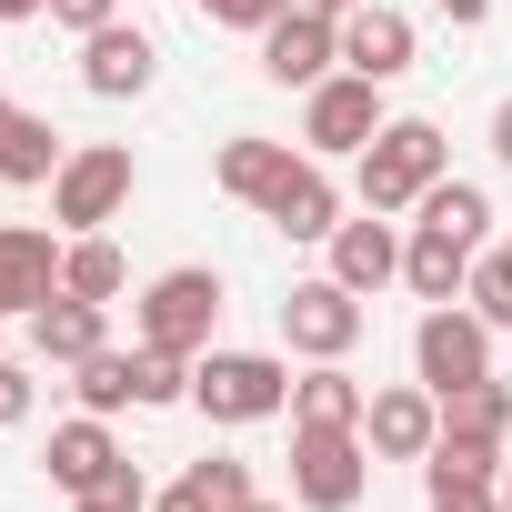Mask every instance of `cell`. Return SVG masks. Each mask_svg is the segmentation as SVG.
Masks as SVG:
<instances>
[{
	"label": "cell",
	"instance_id": "cell-1",
	"mask_svg": "<svg viewBox=\"0 0 512 512\" xmlns=\"http://www.w3.org/2000/svg\"><path fill=\"white\" fill-rule=\"evenodd\" d=\"M442 171H452V141H442V121L402 111V121H382V131H372V151L352 161V191H362V211H412V201H422Z\"/></svg>",
	"mask_w": 512,
	"mask_h": 512
},
{
	"label": "cell",
	"instance_id": "cell-2",
	"mask_svg": "<svg viewBox=\"0 0 512 512\" xmlns=\"http://www.w3.org/2000/svg\"><path fill=\"white\" fill-rule=\"evenodd\" d=\"M191 412L201 422H231V432L241 422H272V412H292V362L282 352H221L211 342L191 362Z\"/></svg>",
	"mask_w": 512,
	"mask_h": 512
},
{
	"label": "cell",
	"instance_id": "cell-3",
	"mask_svg": "<svg viewBox=\"0 0 512 512\" xmlns=\"http://www.w3.org/2000/svg\"><path fill=\"white\" fill-rule=\"evenodd\" d=\"M131 191H141L131 141H71V161H61V181H51V221H61V241H71V231L121 221V211H131Z\"/></svg>",
	"mask_w": 512,
	"mask_h": 512
},
{
	"label": "cell",
	"instance_id": "cell-4",
	"mask_svg": "<svg viewBox=\"0 0 512 512\" xmlns=\"http://www.w3.org/2000/svg\"><path fill=\"white\" fill-rule=\"evenodd\" d=\"M131 322H141V342H151V352H181V362H201V352H211V332H221V272L181 262V272L141 282Z\"/></svg>",
	"mask_w": 512,
	"mask_h": 512
},
{
	"label": "cell",
	"instance_id": "cell-5",
	"mask_svg": "<svg viewBox=\"0 0 512 512\" xmlns=\"http://www.w3.org/2000/svg\"><path fill=\"white\" fill-rule=\"evenodd\" d=\"M372 492V442L342 422H292V502L302 512H352Z\"/></svg>",
	"mask_w": 512,
	"mask_h": 512
},
{
	"label": "cell",
	"instance_id": "cell-6",
	"mask_svg": "<svg viewBox=\"0 0 512 512\" xmlns=\"http://www.w3.org/2000/svg\"><path fill=\"white\" fill-rule=\"evenodd\" d=\"M412 382L442 402V392H462V382H492V322L472 312V302H432L422 322H412Z\"/></svg>",
	"mask_w": 512,
	"mask_h": 512
},
{
	"label": "cell",
	"instance_id": "cell-7",
	"mask_svg": "<svg viewBox=\"0 0 512 512\" xmlns=\"http://www.w3.org/2000/svg\"><path fill=\"white\" fill-rule=\"evenodd\" d=\"M382 121H392L382 111V81H362V71H332V81L302 91V151L312 161H362Z\"/></svg>",
	"mask_w": 512,
	"mask_h": 512
},
{
	"label": "cell",
	"instance_id": "cell-8",
	"mask_svg": "<svg viewBox=\"0 0 512 512\" xmlns=\"http://www.w3.org/2000/svg\"><path fill=\"white\" fill-rule=\"evenodd\" d=\"M362 322H372V312H362V292H342L332 272H322V282H292V292H282V342H292L302 362H352Z\"/></svg>",
	"mask_w": 512,
	"mask_h": 512
},
{
	"label": "cell",
	"instance_id": "cell-9",
	"mask_svg": "<svg viewBox=\"0 0 512 512\" xmlns=\"http://www.w3.org/2000/svg\"><path fill=\"white\" fill-rule=\"evenodd\" d=\"M332 71H342V21L292 0V11L262 31V81H272V91H312V81H332Z\"/></svg>",
	"mask_w": 512,
	"mask_h": 512
},
{
	"label": "cell",
	"instance_id": "cell-10",
	"mask_svg": "<svg viewBox=\"0 0 512 512\" xmlns=\"http://www.w3.org/2000/svg\"><path fill=\"white\" fill-rule=\"evenodd\" d=\"M41 472H51L61 492H111V482L131 472V452L111 442V412H71V422H51V452H41Z\"/></svg>",
	"mask_w": 512,
	"mask_h": 512
},
{
	"label": "cell",
	"instance_id": "cell-11",
	"mask_svg": "<svg viewBox=\"0 0 512 512\" xmlns=\"http://www.w3.org/2000/svg\"><path fill=\"white\" fill-rule=\"evenodd\" d=\"M151 81H161V51H151L141 21H111V31L81 41V91H91V101H141Z\"/></svg>",
	"mask_w": 512,
	"mask_h": 512
},
{
	"label": "cell",
	"instance_id": "cell-12",
	"mask_svg": "<svg viewBox=\"0 0 512 512\" xmlns=\"http://www.w3.org/2000/svg\"><path fill=\"white\" fill-rule=\"evenodd\" d=\"M362 442H372V462H432V442H442V402H432L422 382H392V392H372Z\"/></svg>",
	"mask_w": 512,
	"mask_h": 512
},
{
	"label": "cell",
	"instance_id": "cell-13",
	"mask_svg": "<svg viewBox=\"0 0 512 512\" xmlns=\"http://www.w3.org/2000/svg\"><path fill=\"white\" fill-rule=\"evenodd\" d=\"M322 251H332V282H342V292H362V302L402 282V231H392V211L332 221V241H322Z\"/></svg>",
	"mask_w": 512,
	"mask_h": 512
},
{
	"label": "cell",
	"instance_id": "cell-14",
	"mask_svg": "<svg viewBox=\"0 0 512 512\" xmlns=\"http://www.w3.org/2000/svg\"><path fill=\"white\" fill-rule=\"evenodd\" d=\"M61 292V241L31 221H0V322H31Z\"/></svg>",
	"mask_w": 512,
	"mask_h": 512
},
{
	"label": "cell",
	"instance_id": "cell-15",
	"mask_svg": "<svg viewBox=\"0 0 512 512\" xmlns=\"http://www.w3.org/2000/svg\"><path fill=\"white\" fill-rule=\"evenodd\" d=\"M262 221H272L282 241H332V221H342V181H332V161H312V151H302V161L272 181Z\"/></svg>",
	"mask_w": 512,
	"mask_h": 512
},
{
	"label": "cell",
	"instance_id": "cell-16",
	"mask_svg": "<svg viewBox=\"0 0 512 512\" xmlns=\"http://www.w3.org/2000/svg\"><path fill=\"white\" fill-rule=\"evenodd\" d=\"M412 51H422V41H412V21L392 11V0H362V11H342V71H362V81L392 91V81L412 71Z\"/></svg>",
	"mask_w": 512,
	"mask_h": 512
},
{
	"label": "cell",
	"instance_id": "cell-17",
	"mask_svg": "<svg viewBox=\"0 0 512 512\" xmlns=\"http://www.w3.org/2000/svg\"><path fill=\"white\" fill-rule=\"evenodd\" d=\"M101 342H111V302H81V292H51V302L31 312V352H41V362H61V372H71V362H91Z\"/></svg>",
	"mask_w": 512,
	"mask_h": 512
},
{
	"label": "cell",
	"instance_id": "cell-18",
	"mask_svg": "<svg viewBox=\"0 0 512 512\" xmlns=\"http://www.w3.org/2000/svg\"><path fill=\"white\" fill-rule=\"evenodd\" d=\"M292 161H302L292 141H262V131H231V141L211 151V181H221L231 201H251V211H262V201H272V181H282Z\"/></svg>",
	"mask_w": 512,
	"mask_h": 512
},
{
	"label": "cell",
	"instance_id": "cell-19",
	"mask_svg": "<svg viewBox=\"0 0 512 512\" xmlns=\"http://www.w3.org/2000/svg\"><path fill=\"white\" fill-rule=\"evenodd\" d=\"M462 282H472V241L412 221V241H402V292H412V302H462Z\"/></svg>",
	"mask_w": 512,
	"mask_h": 512
},
{
	"label": "cell",
	"instance_id": "cell-20",
	"mask_svg": "<svg viewBox=\"0 0 512 512\" xmlns=\"http://www.w3.org/2000/svg\"><path fill=\"white\" fill-rule=\"evenodd\" d=\"M362 412H372V382H352V362L292 372V422H342V432H362Z\"/></svg>",
	"mask_w": 512,
	"mask_h": 512
},
{
	"label": "cell",
	"instance_id": "cell-21",
	"mask_svg": "<svg viewBox=\"0 0 512 512\" xmlns=\"http://www.w3.org/2000/svg\"><path fill=\"white\" fill-rule=\"evenodd\" d=\"M61 161H71V141H61L41 111H11V131H0V181H11V191H41V181H61Z\"/></svg>",
	"mask_w": 512,
	"mask_h": 512
},
{
	"label": "cell",
	"instance_id": "cell-22",
	"mask_svg": "<svg viewBox=\"0 0 512 512\" xmlns=\"http://www.w3.org/2000/svg\"><path fill=\"white\" fill-rule=\"evenodd\" d=\"M61 292H81V302H121V292H131V262H121L101 231H71V241H61Z\"/></svg>",
	"mask_w": 512,
	"mask_h": 512
},
{
	"label": "cell",
	"instance_id": "cell-23",
	"mask_svg": "<svg viewBox=\"0 0 512 512\" xmlns=\"http://www.w3.org/2000/svg\"><path fill=\"white\" fill-rule=\"evenodd\" d=\"M412 211H422V231H452V241H472V251H482V231H492V191H482V181H452V171H442Z\"/></svg>",
	"mask_w": 512,
	"mask_h": 512
},
{
	"label": "cell",
	"instance_id": "cell-24",
	"mask_svg": "<svg viewBox=\"0 0 512 512\" xmlns=\"http://www.w3.org/2000/svg\"><path fill=\"white\" fill-rule=\"evenodd\" d=\"M442 432H462V442H502V452H512V392H502V382H462V392H442Z\"/></svg>",
	"mask_w": 512,
	"mask_h": 512
},
{
	"label": "cell",
	"instance_id": "cell-25",
	"mask_svg": "<svg viewBox=\"0 0 512 512\" xmlns=\"http://www.w3.org/2000/svg\"><path fill=\"white\" fill-rule=\"evenodd\" d=\"M71 392H81V412H141V392H131V352H91V362H71Z\"/></svg>",
	"mask_w": 512,
	"mask_h": 512
},
{
	"label": "cell",
	"instance_id": "cell-26",
	"mask_svg": "<svg viewBox=\"0 0 512 512\" xmlns=\"http://www.w3.org/2000/svg\"><path fill=\"white\" fill-rule=\"evenodd\" d=\"M131 392H141V412H171V402H191V362H181V352L131 342Z\"/></svg>",
	"mask_w": 512,
	"mask_h": 512
},
{
	"label": "cell",
	"instance_id": "cell-27",
	"mask_svg": "<svg viewBox=\"0 0 512 512\" xmlns=\"http://www.w3.org/2000/svg\"><path fill=\"white\" fill-rule=\"evenodd\" d=\"M462 302H472L492 332H512V251H472V282H462Z\"/></svg>",
	"mask_w": 512,
	"mask_h": 512
},
{
	"label": "cell",
	"instance_id": "cell-28",
	"mask_svg": "<svg viewBox=\"0 0 512 512\" xmlns=\"http://www.w3.org/2000/svg\"><path fill=\"white\" fill-rule=\"evenodd\" d=\"M191 11H201L211 31H251V41H262V31L292 11V0H191Z\"/></svg>",
	"mask_w": 512,
	"mask_h": 512
},
{
	"label": "cell",
	"instance_id": "cell-29",
	"mask_svg": "<svg viewBox=\"0 0 512 512\" xmlns=\"http://www.w3.org/2000/svg\"><path fill=\"white\" fill-rule=\"evenodd\" d=\"M191 482H201L221 512H231V502H251V462H241V452H201V462H191Z\"/></svg>",
	"mask_w": 512,
	"mask_h": 512
},
{
	"label": "cell",
	"instance_id": "cell-30",
	"mask_svg": "<svg viewBox=\"0 0 512 512\" xmlns=\"http://www.w3.org/2000/svg\"><path fill=\"white\" fill-rule=\"evenodd\" d=\"M432 482V512H502V482H452V472H422Z\"/></svg>",
	"mask_w": 512,
	"mask_h": 512
},
{
	"label": "cell",
	"instance_id": "cell-31",
	"mask_svg": "<svg viewBox=\"0 0 512 512\" xmlns=\"http://www.w3.org/2000/svg\"><path fill=\"white\" fill-rule=\"evenodd\" d=\"M31 402H41L31 362H11V352H0V432H21V422H31Z\"/></svg>",
	"mask_w": 512,
	"mask_h": 512
},
{
	"label": "cell",
	"instance_id": "cell-32",
	"mask_svg": "<svg viewBox=\"0 0 512 512\" xmlns=\"http://www.w3.org/2000/svg\"><path fill=\"white\" fill-rule=\"evenodd\" d=\"M111 21H121V0H51V31H71V41H91Z\"/></svg>",
	"mask_w": 512,
	"mask_h": 512
},
{
	"label": "cell",
	"instance_id": "cell-33",
	"mask_svg": "<svg viewBox=\"0 0 512 512\" xmlns=\"http://www.w3.org/2000/svg\"><path fill=\"white\" fill-rule=\"evenodd\" d=\"M71 512H151V482H141V472H121L111 492H71Z\"/></svg>",
	"mask_w": 512,
	"mask_h": 512
},
{
	"label": "cell",
	"instance_id": "cell-34",
	"mask_svg": "<svg viewBox=\"0 0 512 512\" xmlns=\"http://www.w3.org/2000/svg\"><path fill=\"white\" fill-rule=\"evenodd\" d=\"M151 512H221V502H211V492H201V482H191V472H181V482H171V492H151Z\"/></svg>",
	"mask_w": 512,
	"mask_h": 512
},
{
	"label": "cell",
	"instance_id": "cell-35",
	"mask_svg": "<svg viewBox=\"0 0 512 512\" xmlns=\"http://www.w3.org/2000/svg\"><path fill=\"white\" fill-rule=\"evenodd\" d=\"M432 11H442L452 31H482V21H492V0H432Z\"/></svg>",
	"mask_w": 512,
	"mask_h": 512
},
{
	"label": "cell",
	"instance_id": "cell-36",
	"mask_svg": "<svg viewBox=\"0 0 512 512\" xmlns=\"http://www.w3.org/2000/svg\"><path fill=\"white\" fill-rule=\"evenodd\" d=\"M492 161H502V171H512V91H502V101H492Z\"/></svg>",
	"mask_w": 512,
	"mask_h": 512
},
{
	"label": "cell",
	"instance_id": "cell-37",
	"mask_svg": "<svg viewBox=\"0 0 512 512\" xmlns=\"http://www.w3.org/2000/svg\"><path fill=\"white\" fill-rule=\"evenodd\" d=\"M11 21H51V0H0V31Z\"/></svg>",
	"mask_w": 512,
	"mask_h": 512
},
{
	"label": "cell",
	"instance_id": "cell-38",
	"mask_svg": "<svg viewBox=\"0 0 512 512\" xmlns=\"http://www.w3.org/2000/svg\"><path fill=\"white\" fill-rule=\"evenodd\" d=\"M302 11H332V21H342V11H362V0H302Z\"/></svg>",
	"mask_w": 512,
	"mask_h": 512
},
{
	"label": "cell",
	"instance_id": "cell-39",
	"mask_svg": "<svg viewBox=\"0 0 512 512\" xmlns=\"http://www.w3.org/2000/svg\"><path fill=\"white\" fill-rule=\"evenodd\" d=\"M231 512H292V502H262V492H251V502H231Z\"/></svg>",
	"mask_w": 512,
	"mask_h": 512
},
{
	"label": "cell",
	"instance_id": "cell-40",
	"mask_svg": "<svg viewBox=\"0 0 512 512\" xmlns=\"http://www.w3.org/2000/svg\"><path fill=\"white\" fill-rule=\"evenodd\" d=\"M502 512H512V462H502Z\"/></svg>",
	"mask_w": 512,
	"mask_h": 512
},
{
	"label": "cell",
	"instance_id": "cell-41",
	"mask_svg": "<svg viewBox=\"0 0 512 512\" xmlns=\"http://www.w3.org/2000/svg\"><path fill=\"white\" fill-rule=\"evenodd\" d=\"M0 131H11V101H0Z\"/></svg>",
	"mask_w": 512,
	"mask_h": 512
},
{
	"label": "cell",
	"instance_id": "cell-42",
	"mask_svg": "<svg viewBox=\"0 0 512 512\" xmlns=\"http://www.w3.org/2000/svg\"><path fill=\"white\" fill-rule=\"evenodd\" d=\"M502 251H512V231H502Z\"/></svg>",
	"mask_w": 512,
	"mask_h": 512
}]
</instances>
